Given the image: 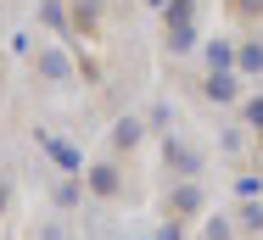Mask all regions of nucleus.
<instances>
[{
	"mask_svg": "<svg viewBox=\"0 0 263 240\" xmlns=\"http://www.w3.org/2000/svg\"><path fill=\"white\" fill-rule=\"evenodd\" d=\"M162 50H168V56L196 50V28H162Z\"/></svg>",
	"mask_w": 263,
	"mask_h": 240,
	"instance_id": "2eb2a0df",
	"label": "nucleus"
},
{
	"mask_svg": "<svg viewBox=\"0 0 263 240\" xmlns=\"http://www.w3.org/2000/svg\"><path fill=\"white\" fill-rule=\"evenodd\" d=\"M40 145H45V156H51V168H56V173H84V168H90V156H84V151H79L73 140L40 134Z\"/></svg>",
	"mask_w": 263,
	"mask_h": 240,
	"instance_id": "423d86ee",
	"label": "nucleus"
},
{
	"mask_svg": "<svg viewBox=\"0 0 263 240\" xmlns=\"http://www.w3.org/2000/svg\"><path fill=\"white\" fill-rule=\"evenodd\" d=\"M146 123H152V134H168V106H146Z\"/></svg>",
	"mask_w": 263,
	"mask_h": 240,
	"instance_id": "412c9836",
	"label": "nucleus"
},
{
	"mask_svg": "<svg viewBox=\"0 0 263 240\" xmlns=\"http://www.w3.org/2000/svg\"><path fill=\"white\" fill-rule=\"evenodd\" d=\"M224 6H230V17H235L241 28H258L263 23V0H224Z\"/></svg>",
	"mask_w": 263,
	"mask_h": 240,
	"instance_id": "4468645a",
	"label": "nucleus"
},
{
	"mask_svg": "<svg viewBox=\"0 0 263 240\" xmlns=\"http://www.w3.org/2000/svg\"><path fill=\"white\" fill-rule=\"evenodd\" d=\"M224 151H230L235 162H247V129H224Z\"/></svg>",
	"mask_w": 263,
	"mask_h": 240,
	"instance_id": "6ab92c4d",
	"label": "nucleus"
},
{
	"mask_svg": "<svg viewBox=\"0 0 263 240\" xmlns=\"http://www.w3.org/2000/svg\"><path fill=\"white\" fill-rule=\"evenodd\" d=\"M235 195H241V201L263 195V173H235Z\"/></svg>",
	"mask_w": 263,
	"mask_h": 240,
	"instance_id": "a211bd4d",
	"label": "nucleus"
},
{
	"mask_svg": "<svg viewBox=\"0 0 263 240\" xmlns=\"http://www.w3.org/2000/svg\"><path fill=\"white\" fill-rule=\"evenodd\" d=\"M235 73H241V78H258L263 73V34L235 39Z\"/></svg>",
	"mask_w": 263,
	"mask_h": 240,
	"instance_id": "1a4fd4ad",
	"label": "nucleus"
},
{
	"mask_svg": "<svg viewBox=\"0 0 263 240\" xmlns=\"http://www.w3.org/2000/svg\"><path fill=\"white\" fill-rule=\"evenodd\" d=\"M196 240H241V229H235V212H208Z\"/></svg>",
	"mask_w": 263,
	"mask_h": 240,
	"instance_id": "ddd939ff",
	"label": "nucleus"
},
{
	"mask_svg": "<svg viewBox=\"0 0 263 240\" xmlns=\"http://www.w3.org/2000/svg\"><path fill=\"white\" fill-rule=\"evenodd\" d=\"M51 201H56V212H73L79 201H90V190H84V173H62L51 185Z\"/></svg>",
	"mask_w": 263,
	"mask_h": 240,
	"instance_id": "6e6552de",
	"label": "nucleus"
},
{
	"mask_svg": "<svg viewBox=\"0 0 263 240\" xmlns=\"http://www.w3.org/2000/svg\"><path fill=\"white\" fill-rule=\"evenodd\" d=\"M230 212H235V229H241L247 240L263 235V195H252V201H241V195H235V201H230Z\"/></svg>",
	"mask_w": 263,
	"mask_h": 240,
	"instance_id": "0eeeda50",
	"label": "nucleus"
},
{
	"mask_svg": "<svg viewBox=\"0 0 263 240\" xmlns=\"http://www.w3.org/2000/svg\"><path fill=\"white\" fill-rule=\"evenodd\" d=\"M202 62H208V67H235V39H208Z\"/></svg>",
	"mask_w": 263,
	"mask_h": 240,
	"instance_id": "dca6fc26",
	"label": "nucleus"
},
{
	"mask_svg": "<svg viewBox=\"0 0 263 240\" xmlns=\"http://www.w3.org/2000/svg\"><path fill=\"white\" fill-rule=\"evenodd\" d=\"M162 218L202 224L208 218V179H174V185H162Z\"/></svg>",
	"mask_w": 263,
	"mask_h": 240,
	"instance_id": "f257e3e1",
	"label": "nucleus"
},
{
	"mask_svg": "<svg viewBox=\"0 0 263 240\" xmlns=\"http://www.w3.org/2000/svg\"><path fill=\"white\" fill-rule=\"evenodd\" d=\"M235 117H241V129L252 134V140H263V90H252V95L235 106Z\"/></svg>",
	"mask_w": 263,
	"mask_h": 240,
	"instance_id": "9b49d317",
	"label": "nucleus"
},
{
	"mask_svg": "<svg viewBox=\"0 0 263 240\" xmlns=\"http://www.w3.org/2000/svg\"><path fill=\"white\" fill-rule=\"evenodd\" d=\"M40 73H45V78H73V62H67V50H45V56H40Z\"/></svg>",
	"mask_w": 263,
	"mask_h": 240,
	"instance_id": "f3484780",
	"label": "nucleus"
},
{
	"mask_svg": "<svg viewBox=\"0 0 263 240\" xmlns=\"http://www.w3.org/2000/svg\"><path fill=\"white\" fill-rule=\"evenodd\" d=\"M40 17H45L51 28H67V6H62V0H45V11H40Z\"/></svg>",
	"mask_w": 263,
	"mask_h": 240,
	"instance_id": "aec40b11",
	"label": "nucleus"
},
{
	"mask_svg": "<svg viewBox=\"0 0 263 240\" xmlns=\"http://www.w3.org/2000/svg\"><path fill=\"white\" fill-rule=\"evenodd\" d=\"M196 11H202L196 0H168L157 17H162V28H196Z\"/></svg>",
	"mask_w": 263,
	"mask_h": 240,
	"instance_id": "f8f14e48",
	"label": "nucleus"
},
{
	"mask_svg": "<svg viewBox=\"0 0 263 240\" xmlns=\"http://www.w3.org/2000/svg\"><path fill=\"white\" fill-rule=\"evenodd\" d=\"M6 207H11V179H0V218H6Z\"/></svg>",
	"mask_w": 263,
	"mask_h": 240,
	"instance_id": "5701e85b",
	"label": "nucleus"
},
{
	"mask_svg": "<svg viewBox=\"0 0 263 240\" xmlns=\"http://www.w3.org/2000/svg\"><path fill=\"white\" fill-rule=\"evenodd\" d=\"M84 190H90V201H123V162L112 151L84 168Z\"/></svg>",
	"mask_w": 263,
	"mask_h": 240,
	"instance_id": "20e7f679",
	"label": "nucleus"
},
{
	"mask_svg": "<svg viewBox=\"0 0 263 240\" xmlns=\"http://www.w3.org/2000/svg\"><path fill=\"white\" fill-rule=\"evenodd\" d=\"M152 140V123L140 117V112H123L112 129H106V151L118 156V162H129V156H140V145Z\"/></svg>",
	"mask_w": 263,
	"mask_h": 240,
	"instance_id": "7ed1b4c3",
	"label": "nucleus"
},
{
	"mask_svg": "<svg viewBox=\"0 0 263 240\" xmlns=\"http://www.w3.org/2000/svg\"><path fill=\"white\" fill-rule=\"evenodd\" d=\"M67 17L79 34H101V0H67Z\"/></svg>",
	"mask_w": 263,
	"mask_h": 240,
	"instance_id": "9d476101",
	"label": "nucleus"
},
{
	"mask_svg": "<svg viewBox=\"0 0 263 240\" xmlns=\"http://www.w3.org/2000/svg\"><path fill=\"white\" fill-rule=\"evenodd\" d=\"M140 6H146V11H162V6H168V0H140Z\"/></svg>",
	"mask_w": 263,
	"mask_h": 240,
	"instance_id": "b1692460",
	"label": "nucleus"
},
{
	"mask_svg": "<svg viewBox=\"0 0 263 240\" xmlns=\"http://www.w3.org/2000/svg\"><path fill=\"white\" fill-rule=\"evenodd\" d=\"M196 95L208 101V106H241L247 90H241V73H235V67H208V73L196 78Z\"/></svg>",
	"mask_w": 263,
	"mask_h": 240,
	"instance_id": "39448f33",
	"label": "nucleus"
},
{
	"mask_svg": "<svg viewBox=\"0 0 263 240\" xmlns=\"http://www.w3.org/2000/svg\"><path fill=\"white\" fill-rule=\"evenodd\" d=\"M157 162H162V185H174V179H208V156L191 140H179V134H162Z\"/></svg>",
	"mask_w": 263,
	"mask_h": 240,
	"instance_id": "f03ea898",
	"label": "nucleus"
},
{
	"mask_svg": "<svg viewBox=\"0 0 263 240\" xmlns=\"http://www.w3.org/2000/svg\"><path fill=\"white\" fill-rule=\"evenodd\" d=\"M191 235V224H174V218H162V229H157V240H185Z\"/></svg>",
	"mask_w": 263,
	"mask_h": 240,
	"instance_id": "4be33fe9",
	"label": "nucleus"
}]
</instances>
